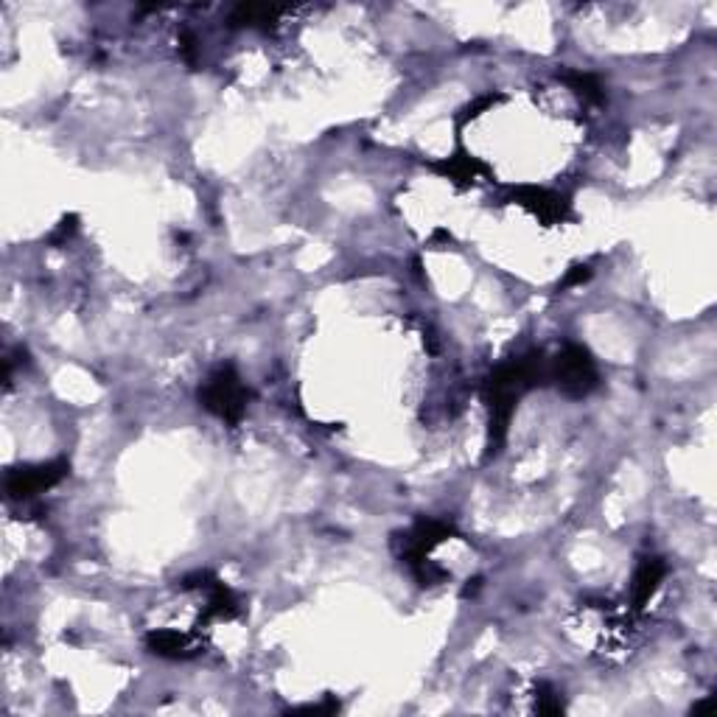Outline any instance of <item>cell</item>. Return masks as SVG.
Listing matches in <instances>:
<instances>
[{
    "label": "cell",
    "mask_w": 717,
    "mask_h": 717,
    "mask_svg": "<svg viewBox=\"0 0 717 717\" xmlns=\"http://www.w3.org/2000/svg\"><path fill=\"white\" fill-rule=\"evenodd\" d=\"M659 577H661L659 563H645V566L639 569L636 583H633V589H636V603H645L647 597L656 591V586H659Z\"/></svg>",
    "instance_id": "4"
},
{
    "label": "cell",
    "mask_w": 717,
    "mask_h": 717,
    "mask_svg": "<svg viewBox=\"0 0 717 717\" xmlns=\"http://www.w3.org/2000/svg\"><path fill=\"white\" fill-rule=\"evenodd\" d=\"M205 404H208V409H213L216 415L236 421L241 415V409H244V387H241L239 379H236L230 370H225V373H219V376L211 379V384H208Z\"/></svg>",
    "instance_id": "1"
},
{
    "label": "cell",
    "mask_w": 717,
    "mask_h": 717,
    "mask_svg": "<svg viewBox=\"0 0 717 717\" xmlns=\"http://www.w3.org/2000/svg\"><path fill=\"white\" fill-rule=\"evenodd\" d=\"M65 465H40V468H26V471H12L9 474V493L12 496H34V493L51 488L54 482L65 477Z\"/></svg>",
    "instance_id": "2"
},
{
    "label": "cell",
    "mask_w": 717,
    "mask_h": 717,
    "mask_svg": "<svg viewBox=\"0 0 717 717\" xmlns=\"http://www.w3.org/2000/svg\"><path fill=\"white\" fill-rule=\"evenodd\" d=\"M558 379H561V384L569 393H586L589 384L594 381V370H591L589 356L580 351V348H572V351L563 353V359H558Z\"/></svg>",
    "instance_id": "3"
}]
</instances>
